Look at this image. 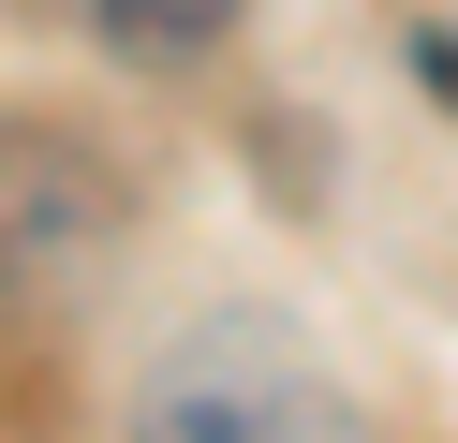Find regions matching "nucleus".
<instances>
[{
	"label": "nucleus",
	"instance_id": "nucleus-1",
	"mask_svg": "<svg viewBox=\"0 0 458 443\" xmlns=\"http://www.w3.org/2000/svg\"><path fill=\"white\" fill-rule=\"evenodd\" d=\"M133 443H385L281 311H192L133 384Z\"/></svg>",
	"mask_w": 458,
	"mask_h": 443
},
{
	"label": "nucleus",
	"instance_id": "nucleus-2",
	"mask_svg": "<svg viewBox=\"0 0 458 443\" xmlns=\"http://www.w3.org/2000/svg\"><path fill=\"white\" fill-rule=\"evenodd\" d=\"M104 236H119V177H104L89 148L0 118V251L45 266V251H104Z\"/></svg>",
	"mask_w": 458,
	"mask_h": 443
},
{
	"label": "nucleus",
	"instance_id": "nucleus-3",
	"mask_svg": "<svg viewBox=\"0 0 458 443\" xmlns=\"http://www.w3.org/2000/svg\"><path fill=\"white\" fill-rule=\"evenodd\" d=\"M89 30L119 59H208L222 30H237V0H89Z\"/></svg>",
	"mask_w": 458,
	"mask_h": 443
},
{
	"label": "nucleus",
	"instance_id": "nucleus-4",
	"mask_svg": "<svg viewBox=\"0 0 458 443\" xmlns=\"http://www.w3.org/2000/svg\"><path fill=\"white\" fill-rule=\"evenodd\" d=\"M0 311H15V251H0Z\"/></svg>",
	"mask_w": 458,
	"mask_h": 443
}]
</instances>
